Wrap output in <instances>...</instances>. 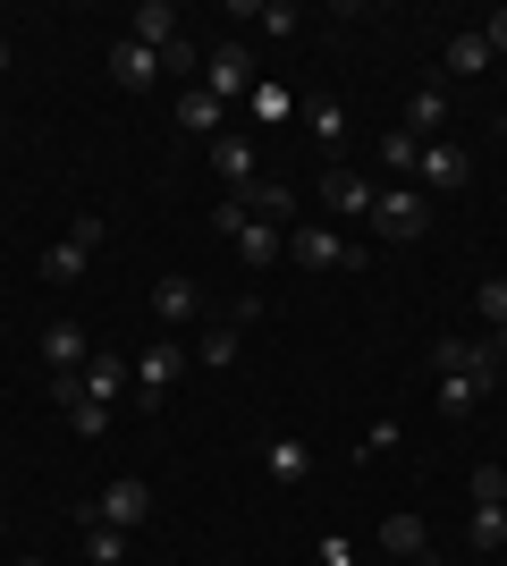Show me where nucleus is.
I'll return each instance as SVG.
<instances>
[{"mask_svg": "<svg viewBox=\"0 0 507 566\" xmlns=\"http://www.w3.org/2000/svg\"><path fill=\"white\" fill-rule=\"evenodd\" d=\"M440 406H448V415H474V406L490 398V380H499V364L507 355L490 347V338H440Z\"/></svg>", "mask_w": 507, "mask_h": 566, "instance_id": "f257e3e1", "label": "nucleus"}, {"mask_svg": "<svg viewBox=\"0 0 507 566\" xmlns=\"http://www.w3.org/2000/svg\"><path fill=\"white\" fill-rule=\"evenodd\" d=\"M372 229H381L389 245H414V237L432 229V195L423 187H381L372 195Z\"/></svg>", "mask_w": 507, "mask_h": 566, "instance_id": "f03ea898", "label": "nucleus"}, {"mask_svg": "<svg viewBox=\"0 0 507 566\" xmlns=\"http://www.w3.org/2000/svg\"><path fill=\"white\" fill-rule=\"evenodd\" d=\"M203 94L245 102V94H254V51H245V43H212V51H203Z\"/></svg>", "mask_w": 507, "mask_h": 566, "instance_id": "7ed1b4c3", "label": "nucleus"}, {"mask_svg": "<svg viewBox=\"0 0 507 566\" xmlns=\"http://www.w3.org/2000/svg\"><path fill=\"white\" fill-rule=\"evenodd\" d=\"M145 516H152V491L136 482V473H119L102 499H85V524H119V533H136Z\"/></svg>", "mask_w": 507, "mask_h": 566, "instance_id": "20e7f679", "label": "nucleus"}, {"mask_svg": "<svg viewBox=\"0 0 507 566\" xmlns=\"http://www.w3.org/2000/svg\"><path fill=\"white\" fill-rule=\"evenodd\" d=\"M178 373H187V347H178V338H152V347L136 355V406H145V415H161V389H169Z\"/></svg>", "mask_w": 507, "mask_h": 566, "instance_id": "39448f33", "label": "nucleus"}, {"mask_svg": "<svg viewBox=\"0 0 507 566\" xmlns=\"http://www.w3.org/2000/svg\"><path fill=\"white\" fill-rule=\"evenodd\" d=\"M263 473L279 482V491H305V482H314V449H305V431H271V440H263Z\"/></svg>", "mask_w": 507, "mask_h": 566, "instance_id": "423d86ee", "label": "nucleus"}, {"mask_svg": "<svg viewBox=\"0 0 507 566\" xmlns=\"http://www.w3.org/2000/svg\"><path fill=\"white\" fill-rule=\"evenodd\" d=\"M152 322H161V338H178L187 322H203V287L178 280V271H169V280H152Z\"/></svg>", "mask_w": 507, "mask_h": 566, "instance_id": "0eeeda50", "label": "nucleus"}, {"mask_svg": "<svg viewBox=\"0 0 507 566\" xmlns=\"http://www.w3.org/2000/svg\"><path fill=\"white\" fill-rule=\"evenodd\" d=\"M288 254L305 262V271H356V262H363L338 229H288Z\"/></svg>", "mask_w": 507, "mask_h": 566, "instance_id": "6e6552de", "label": "nucleus"}, {"mask_svg": "<svg viewBox=\"0 0 507 566\" xmlns=\"http://www.w3.org/2000/svg\"><path fill=\"white\" fill-rule=\"evenodd\" d=\"M465 178H474V161H465L457 144H423V161H414L406 187H423V195H457Z\"/></svg>", "mask_w": 507, "mask_h": 566, "instance_id": "1a4fd4ad", "label": "nucleus"}, {"mask_svg": "<svg viewBox=\"0 0 507 566\" xmlns=\"http://www.w3.org/2000/svg\"><path fill=\"white\" fill-rule=\"evenodd\" d=\"M372 195H381V187H372L363 169H347V161H338L330 178H321V203H330L338 220H372Z\"/></svg>", "mask_w": 507, "mask_h": 566, "instance_id": "9d476101", "label": "nucleus"}, {"mask_svg": "<svg viewBox=\"0 0 507 566\" xmlns=\"http://www.w3.org/2000/svg\"><path fill=\"white\" fill-rule=\"evenodd\" d=\"M212 169H220V187L237 195V203H254L263 178H254V144H245V136H212Z\"/></svg>", "mask_w": 507, "mask_h": 566, "instance_id": "9b49d317", "label": "nucleus"}, {"mask_svg": "<svg viewBox=\"0 0 507 566\" xmlns=\"http://www.w3.org/2000/svg\"><path fill=\"white\" fill-rule=\"evenodd\" d=\"M127 43H145V51H178L187 34H178V9L169 0H145L136 18H127Z\"/></svg>", "mask_w": 507, "mask_h": 566, "instance_id": "f8f14e48", "label": "nucleus"}, {"mask_svg": "<svg viewBox=\"0 0 507 566\" xmlns=\"http://www.w3.org/2000/svg\"><path fill=\"white\" fill-rule=\"evenodd\" d=\"M110 76H119V85H127V94H145V85H161V51H145V43H127V34H119V43H110Z\"/></svg>", "mask_w": 507, "mask_h": 566, "instance_id": "ddd939ff", "label": "nucleus"}, {"mask_svg": "<svg viewBox=\"0 0 507 566\" xmlns=\"http://www.w3.org/2000/svg\"><path fill=\"white\" fill-rule=\"evenodd\" d=\"M43 364L51 373H85V364H94V338L76 331V322H51L43 331Z\"/></svg>", "mask_w": 507, "mask_h": 566, "instance_id": "4468645a", "label": "nucleus"}, {"mask_svg": "<svg viewBox=\"0 0 507 566\" xmlns=\"http://www.w3.org/2000/svg\"><path fill=\"white\" fill-rule=\"evenodd\" d=\"M178 127H187V136H229V102L187 85V94H178Z\"/></svg>", "mask_w": 507, "mask_h": 566, "instance_id": "2eb2a0df", "label": "nucleus"}, {"mask_svg": "<svg viewBox=\"0 0 507 566\" xmlns=\"http://www.w3.org/2000/svg\"><path fill=\"white\" fill-rule=\"evenodd\" d=\"M229 245H237V262H245V271H263V262H279V254H288V229H271V220H245V229L229 237Z\"/></svg>", "mask_w": 507, "mask_h": 566, "instance_id": "dca6fc26", "label": "nucleus"}, {"mask_svg": "<svg viewBox=\"0 0 507 566\" xmlns=\"http://www.w3.org/2000/svg\"><path fill=\"white\" fill-rule=\"evenodd\" d=\"M440 118H448V85L432 76V85H414V102H406V136H414V144H432V136H440Z\"/></svg>", "mask_w": 507, "mask_h": 566, "instance_id": "f3484780", "label": "nucleus"}, {"mask_svg": "<svg viewBox=\"0 0 507 566\" xmlns=\"http://www.w3.org/2000/svg\"><path fill=\"white\" fill-rule=\"evenodd\" d=\"M372 542H381V558H423V542H432V533H423V516H406V507H398V516H381V533H372Z\"/></svg>", "mask_w": 507, "mask_h": 566, "instance_id": "a211bd4d", "label": "nucleus"}, {"mask_svg": "<svg viewBox=\"0 0 507 566\" xmlns=\"http://www.w3.org/2000/svg\"><path fill=\"white\" fill-rule=\"evenodd\" d=\"M296 118H305V136H314L321 153H330V161H338V153H347V111H338V102H305V111H296Z\"/></svg>", "mask_w": 507, "mask_h": 566, "instance_id": "6ab92c4d", "label": "nucleus"}, {"mask_svg": "<svg viewBox=\"0 0 507 566\" xmlns=\"http://www.w3.org/2000/svg\"><path fill=\"white\" fill-rule=\"evenodd\" d=\"M85 262H94V254H85L76 237H60V245H43V280L51 287H76V280H85Z\"/></svg>", "mask_w": 507, "mask_h": 566, "instance_id": "aec40b11", "label": "nucleus"}, {"mask_svg": "<svg viewBox=\"0 0 507 566\" xmlns=\"http://www.w3.org/2000/svg\"><path fill=\"white\" fill-rule=\"evenodd\" d=\"M237 18L263 25V34H296V25H305V9H296V0H263V9H254V0H237Z\"/></svg>", "mask_w": 507, "mask_h": 566, "instance_id": "412c9836", "label": "nucleus"}, {"mask_svg": "<svg viewBox=\"0 0 507 566\" xmlns=\"http://www.w3.org/2000/svg\"><path fill=\"white\" fill-rule=\"evenodd\" d=\"M237 347H245V331H237V322H212V331H203V347H194V364L229 373V364H237Z\"/></svg>", "mask_w": 507, "mask_h": 566, "instance_id": "4be33fe9", "label": "nucleus"}, {"mask_svg": "<svg viewBox=\"0 0 507 566\" xmlns=\"http://www.w3.org/2000/svg\"><path fill=\"white\" fill-rule=\"evenodd\" d=\"M474 305H483V322H490V347L507 355V280H499V271H490V280L474 287Z\"/></svg>", "mask_w": 507, "mask_h": 566, "instance_id": "5701e85b", "label": "nucleus"}, {"mask_svg": "<svg viewBox=\"0 0 507 566\" xmlns=\"http://www.w3.org/2000/svg\"><path fill=\"white\" fill-rule=\"evenodd\" d=\"M381 161H389V187H406L414 161H423V144H414L406 127H389V136H381Z\"/></svg>", "mask_w": 507, "mask_h": 566, "instance_id": "b1692460", "label": "nucleus"}, {"mask_svg": "<svg viewBox=\"0 0 507 566\" xmlns=\"http://www.w3.org/2000/svg\"><path fill=\"white\" fill-rule=\"evenodd\" d=\"M483 69H490V43L474 34V25H465L457 43H448V76H483Z\"/></svg>", "mask_w": 507, "mask_h": 566, "instance_id": "393cba45", "label": "nucleus"}, {"mask_svg": "<svg viewBox=\"0 0 507 566\" xmlns=\"http://www.w3.org/2000/svg\"><path fill=\"white\" fill-rule=\"evenodd\" d=\"M85 558H94V566H119L127 558V533H119V524H85Z\"/></svg>", "mask_w": 507, "mask_h": 566, "instance_id": "a878e982", "label": "nucleus"}, {"mask_svg": "<svg viewBox=\"0 0 507 566\" xmlns=\"http://www.w3.org/2000/svg\"><path fill=\"white\" fill-rule=\"evenodd\" d=\"M465 542H474V549H507V507H474Z\"/></svg>", "mask_w": 507, "mask_h": 566, "instance_id": "bb28decb", "label": "nucleus"}, {"mask_svg": "<svg viewBox=\"0 0 507 566\" xmlns=\"http://www.w3.org/2000/svg\"><path fill=\"white\" fill-rule=\"evenodd\" d=\"M60 406H68L76 440H102V431H110V406H94V398H60Z\"/></svg>", "mask_w": 507, "mask_h": 566, "instance_id": "cd10ccee", "label": "nucleus"}, {"mask_svg": "<svg viewBox=\"0 0 507 566\" xmlns=\"http://www.w3.org/2000/svg\"><path fill=\"white\" fill-rule=\"evenodd\" d=\"M296 212V195L279 187V178H263V187H254V220H288Z\"/></svg>", "mask_w": 507, "mask_h": 566, "instance_id": "c85d7f7f", "label": "nucleus"}, {"mask_svg": "<svg viewBox=\"0 0 507 566\" xmlns=\"http://www.w3.org/2000/svg\"><path fill=\"white\" fill-rule=\"evenodd\" d=\"M474 507H507V473L499 465H474Z\"/></svg>", "mask_w": 507, "mask_h": 566, "instance_id": "c756f323", "label": "nucleus"}, {"mask_svg": "<svg viewBox=\"0 0 507 566\" xmlns=\"http://www.w3.org/2000/svg\"><path fill=\"white\" fill-rule=\"evenodd\" d=\"M245 220H254V203H237V195H220V203H212V229H220V237H237Z\"/></svg>", "mask_w": 507, "mask_h": 566, "instance_id": "7c9ffc66", "label": "nucleus"}, {"mask_svg": "<svg viewBox=\"0 0 507 566\" xmlns=\"http://www.w3.org/2000/svg\"><path fill=\"white\" fill-rule=\"evenodd\" d=\"M254 118H296V102L279 85H254Z\"/></svg>", "mask_w": 507, "mask_h": 566, "instance_id": "2f4dec72", "label": "nucleus"}, {"mask_svg": "<svg viewBox=\"0 0 507 566\" xmlns=\"http://www.w3.org/2000/svg\"><path fill=\"white\" fill-rule=\"evenodd\" d=\"M389 449H398V423H372V431L356 440V457H389Z\"/></svg>", "mask_w": 507, "mask_h": 566, "instance_id": "473e14b6", "label": "nucleus"}, {"mask_svg": "<svg viewBox=\"0 0 507 566\" xmlns=\"http://www.w3.org/2000/svg\"><path fill=\"white\" fill-rule=\"evenodd\" d=\"M474 34H483V43H490V60H499V51H507V9H490V18L474 25Z\"/></svg>", "mask_w": 507, "mask_h": 566, "instance_id": "72a5a7b5", "label": "nucleus"}, {"mask_svg": "<svg viewBox=\"0 0 507 566\" xmlns=\"http://www.w3.org/2000/svg\"><path fill=\"white\" fill-rule=\"evenodd\" d=\"M321 566H356V542H347V533H330V542H321Z\"/></svg>", "mask_w": 507, "mask_h": 566, "instance_id": "f704fd0d", "label": "nucleus"}, {"mask_svg": "<svg viewBox=\"0 0 507 566\" xmlns=\"http://www.w3.org/2000/svg\"><path fill=\"white\" fill-rule=\"evenodd\" d=\"M0 76H9V43H0Z\"/></svg>", "mask_w": 507, "mask_h": 566, "instance_id": "c9c22d12", "label": "nucleus"}, {"mask_svg": "<svg viewBox=\"0 0 507 566\" xmlns=\"http://www.w3.org/2000/svg\"><path fill=\"white\" fill-rule=\"evenodd\" d=\"M0 533H9V507H0Z\"/></svg>", "mask_w": 507, "mask_h": 566, "instance_id": "e433bc0d", "label": "nucleus"}, {"mask_svg": "<svg viewBox=\"0 0 507 566\" xmlns=\"http://www.w3.org/2000/svg\"><path fill=\"white\" fill-rule=\"evenodd\" d=\"M0 136H9V118H0Z\"/></svg>", "mask_w": 507, "mask_h": 566, "instance_id": "4c0bfd02", "label": "nucleus"}]
</instances>
